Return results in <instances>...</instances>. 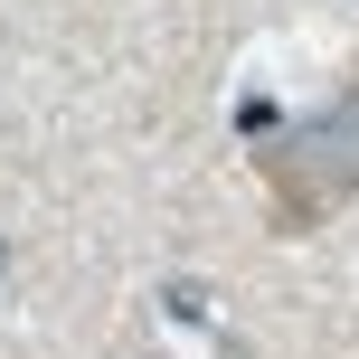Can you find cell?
I'll use <instances>...</instances> for the list:
<instances>
[{
  "label": "cell",
  "instance_id": "6da1fadb",
  "mask_svg": "<svg viewBox=\"0 0 359 359\" xmlns=\"http://www.w3.org/2000/svg\"><path fill=\"white\" fill-rule=\"evenodd\" d=\"M161 312L170 322H208V284H161Z\"/></svg>",
  "mask_w": 359,
  "mask_h": 359
}]
</instances>
